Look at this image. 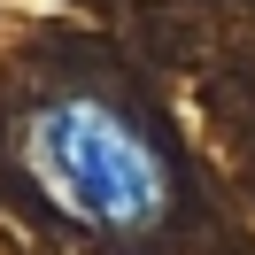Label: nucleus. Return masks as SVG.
<instances>
[{
	"mask_svg": "<svg viewBox=\"0 0 255 255\" xmlns=\"http://www.w3.org/2000/svg\"><path fill=\"white\" fill-rule=\"evenodd\" d=\"M23 162L47 186V201H62L70 217L101 224V232H147L170 209V170H162L155 139L93 93L47 101L23 131Z\"/></svg>",
	"mask_w": 255,
	"mask_h": 255,
	"instance_id": "nucleus-1",
	"label": "nucleus"
}]
</instances>
